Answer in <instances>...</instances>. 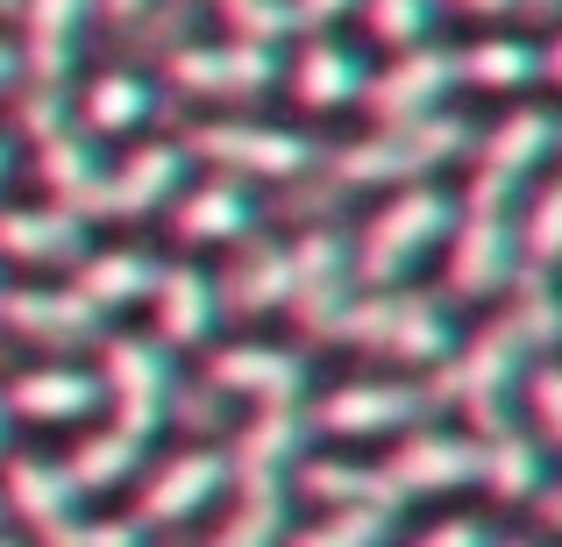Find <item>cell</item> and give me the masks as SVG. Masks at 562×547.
Segmentation results:
<instances>
[{
  "mask_svg": "<svg viewBox=\"0 0 562 547\" xmlns=\"http://www.w3.org/2000/svg\"><path fill=\"white\" fill-rule=\"evenodd\" d=\"M0 171H8V143H0Z\"/></svg>",
  "mask_w": 562,
  "mask_h": 547,
  "instance_id": "cell-49",
  "label": "cell"
},
{
  "mask_svg": "<svg viewBox=\"0 0 562 547\" xmlns=\"http://www.w3.org/2000/svg\"><path fill=\"white\" fill-rule=\"evenodd\" d=\"M363 0H292V22L300 29H328V22H342V14H357Z\"/></svg>",
  "mask_w": 562,
  "mask_h": 547,
  "instance_id": "cell-42",
  "label": "cell"
},
{
  "mask_svg": "<svg viewBox=\"0 0 562 547\" xmlns=\"http://www.w3.org/2000/svg\"><path fill=\"white\" fill-rule=\"evenodd\" d=\"M449 228H456V206L435 185H406L398 200H384V214L363 228V249L349 263H357L363 285H398L435 242H449Z\"/></svg>",
  "mask_w": 562,
  "mask_h": 547,
  "instance_id": "cell-1",
  "label": "cell"
},
{
  "mask_svg": "<svg viewBox=\"0 0 562 547\" xmlns=\"http://www.w3.org/2000/svg\"><path fill=\"white\" fill-rule=\"evenodd\" d=\"M527 79H541V50L520 36H484L456 57V86H477V93H520Z\"/></svg>",
  "mask_w": 562,
  "mask_h": 547,
  "instance_id": "cell-26",
  "label": "cell"
},
{
  "mask_svg": "<svg viewBox=\"0 0 562 547\" xmlns=\"http://www.w3.org/2000/svg\"><path fill=\"white\" fill-rule=\"evenodd\" d=\"M292 547H384V512L378 505H349V512H335V520L306 526Z\"/></svg>",
  "mask_w": 562,
  "mask_h": 547,
  "instance_id": "cell-38",
  "label": "cell"
},
{
  "mask_svg": "<svg viewBox=\"0 0 562 547\" xmlns=\"http://www.w3.org/2000/svg\"><path fill=\"white\" fill-rule=\"evenodd\" d=\"M50 547H143V534L128 520H71L65 534H50Z\"/></svg>",
  "mask_w": 562,
  "mask_h": 547,
  "instance_id": "cell-40",
  "label": "cell"
},
{
  "mask_svg": "<svg viewBox=\"0 0 562 547\" xmlns=\"http://www.w3.org/2000/svg\"><path fill=\"white\" fill-rule=\"evenodd\" d=\"M363 29L384 50H420L435 29V0H363Z\"/></svg>",
  "mask_w": 562,
  "mask_h": 547,
  "instance_id": "cell-35",
  "label": "cell"
},
{
  "mask_svg": "<svg viewBox=\"0 0 562 547\" xmlns=\"http://www.w3.org/2000/svg\"><path fill=\"white\" fill-rule=\"evenodd\" d=\"M150 285H157V263L143 257V249H114V257H93V263L79 271V299L93 306V314L150 299Z\"/></svg>",
  "mask_w": 562,
  "mask_h": 547,
  "instance_id": "cell-29",
  "label": "cell"
},
{
  "mask_svg": "<svg viewBox=\"0 0 562 547\" xmlns=\"http://www.w3.org/2000/svg\"><path fill=\"white\" fill-rule=\"evenodd\" d=\"M86 228L65 206H22V214H0V249L14 263H79Z\"/></svg>",
  "mask_w": 562,
  "mask_h": 547,
  "instance_id": "cell-23",
  "label": "cell"
},
{
  "mask_svg": "<svg viewBox=\"0 0 562 547\" xmlns=\"http://www.w3.org/2000/svg\"><path fill=\"white\" fill-rule=\"evenodd\" d=\"M306 491L314 498H328V505H378V512H392V483L378 477V469H363V463H314V477H306Z\"/></svg>",
  "mask_w": 562,
  "mask_h": 547,
  "instance_id": "cell-34",
  "label": "cell"
},
{
  "mask_svg": "<svg viewBox=\"0 0 562 547\" xmlns=\"http://www.w3.org/2000/svg\"><path fill=\"white\" fill-rule=\"evenodd\" d=\"M0 314H8V328L43 334V342H57V349L93 342V334H100V314L79 299V292H8Z\"/></svg>",
  "mask_w": 562,
  "mask_h": 547,
  "instance_id": "cell-22",
  "label": "cell"
},
{
  "mask_svg": "<svg viewBox=\"0 0 562 547\" xmlns=\"http://www.w3.org/2000/svg\"><path fill=\"white\" fill-rule=\"evenodd\" d=\"M143 114H150V86H143L136 71H100L79 93V128H93V136H122Z\"/></svg>",
  "mask_w": 562,
  "mask_h": 547,
  "instance_id": "cell-30",
  "label": "cell"
},
{
  "mask_svg": "<svg viewBox=\"0 0 562 547\" xmlns=\"http://www.w3.org/2000/svg\"><path fill=\"white\" fill-rule=\"evenodd\" d=\"M520 271V235H513L506 206H463V220L449 228V285L463 299H484V292L513 285Z\"/></svg>",
  "mask_w": 562,
  "mask_h": 547,
  "instance_id": "cell-3",
  "label": "cell"
},
{
  "mask_svg": "<svg viewBox=\"0 0 562 547\" xmlns=\"http://www.w3.org/2000/svg\"><path fill=\"white\" fill-rule=\"evenodd\" d=\"M555 114H541V107H520L513 122H498V136H484V171H477V185H492V192H513L527 179V171L541 164V157L555 150Z\"/></svg>",
  "mask_w": 562,
  "mask_h": 547,
  "instance_id": "cell-19",
  "label": "cell"
},
{
  "mask_svg": "<svg viewBox=\"0 0 562 547\" xmlns=\"http://www.w3.org/2000/svg\"><path fill=\"white\" fill-rule=\"evenodd\" d=\"M214 384L221 391H243L257 406H292L306 384V363L292 349H263V342H243V349H221L214 356Z\"/></svg>",
  "mask_w": 562,
  "mask_h": 547,
  "instance_id": "cell-15",
  "label": "cell"
},
{
  "mask_svg": "<svg viewBox=\"0 0 562 547\" xmlns=\"http://www.w3.org/2000/svg\"><path fill=\"white\" fill-rule=\"evenodd\" d=\"M278 520H285L278 491H243V505H235V520L214 534V547H271L278 540Z\"/></svg>",
  "mask_w": 562,
  "mask_h": 547,
  "instance_id": "cell-37",
  "label": "cell"
},
{
  "mask_svg": "<svg viewBox=\"0 0 562 547\" xmlns=\"http://www.w3.org/2000/svg\"><path fill=\"white\" fill-rule=\"evenodd\" d=\"M435 8H441V0H435ZM449 8L456 14H520L527 0H449Z\"/></svg>",
  "mask_w": 562,
  "mask_h": 547,
  "instance_id": "cell-43",
  "label": "cell"
},
{
  "mask_svg": "<svg viewBox=\"0 0 562 547\" xmlns=\"http://www.w3.org/2000/svg\"><path fill=\"white\" fill-rule=\"evenodd\" d=\"M541 79H555V86H562V29H555L549 50H541Z\"/></svg>",
  "mask_w": 562,
  "mask_h": 547,
  "instance_id": "cell-45",
  "label": "cell"
},
{
  "mask_svg": "<svg viewBox=\"0 0 562 547\" xmlns=\"http://www.w3.org/2000/svg\"><path fill=\"white\" fill-rule=\"evenodd\" d=\"M108 398H114V412H122L128 434L150 441L157 420H165V406H171V363H165V349L122 334V342L108 349Z\"/></svg>",
  "mask_w": 562,
  "mask_h": 547,
  "instance_id": "cell-8",
  "label": "cell"
},
{
  "mask_svg": "<svg viewBox=\"0 0 562 547\" xmlns=\"http://www.w3.org/2000/svg\"><path fill=\"white\" fill-rule=\"evenodd\" d=\"M100 8H108V22H136V14L150 8V0H100Z\"/></svg>",
  "mask_w": 562,
  "mask_h": 547,
  "instance_id": "cell-44",
  "label": "cell"
},
{
  "mask_svg": "<svg viewBox=\"0 0 562 547\" xmlns=\"http://www.w3.org/2000/svg\"><path fill=\"white\" fill-rule=\"evenodd\" d=\"M14 71H22V50H14V43H0V93L14 86Z\"/></svg>",
  "mask_w": 562,
  "mask_h": 547,
  "instance_id": "cell-46",
  "label": "cell"
},
{
  "mask_svg": "<svg viewBox=\"0 0 562 547\" xmlns=\"http://www.w3.org/2000/svg\"><path fill=\"white\" fill-rule=\"evenodd\" d=\"M384 483H392L398 498L406 491H463V483H477V441L463 434H406L392 455V469H384Z\"/></svg>",
  "mask_w": 562,
  "mask_h": 547,
  "instance_id": "cell-11",
  "label": "cell"
},
{
  "mask_svg": "<svg viewBox=\"0 0 562 547\" xmlns=\"http://www.w3.org/2000/svg\"><path fill=\"white\" fill-rule=\"evenodd\" d=\"M470 150V128L456 114H427V122H392L378 128L363 150L342 157V179L349 185H420L441 157Z\"/></svg>",
  "mask_w": 562,
  "mask_h": 547,
  "instance_id": "cell-2",
  "label": "cell"
},
{
  "mask_svg": "<svg viewBox=\"0 0 562 547\" xmlns=\"http://www.w3.org/2000/svg\"><path fill=\"white\" fill-rule=\"evenodd\" d=\"M520 384H527V349L513 342L506 328L484 334V342H470L463 356H456V398H463L484 426H506V420H498V406H506Z\"/></svg>",
  "mask_w": 562,
  "mask_h": 547,
  "instance_id": "cell-10",
  "label": "cell"
},
{
  "mask_svg": "<svg viewBox=\"0 0 562 547\" xmlns=\"http://www.w3.org/2000/svg\"><path fill=\"white\" fill-rule=\"evenodd\" d=\"M413 420H420V391L406 384H342L321 398V434H406Z\"/></svg>",
  "mask_w": 562,
  "mask_h": 547,
  "instance_id": "cell-12",
  "label": "cell"
},
{
  "mask_svg": "<svg viewBox=\"0 0 562 547\" xmlns=\"http://www.w3.org/2000/svg\"><path fill=\"white\" fill-rule=\"evenodd\" d=\"M477 477L498 498H527V491H541V448L527 434H513V426H498L492 441H477Z\"/></svg>",
  "mask_w": 562,
  "mask_h": 547,
  "instance_id": "cell-31",
  "label": "cell"
},
{
  "mask_svg": "<svg viewBox=\"0 0 562 547\" xmlns=\"http://www.w3.org/2000/svg\"><path fill=\"white\" fill-rule=\"evenodd\" d=\"M43 179L57 185V206H65L71 220H79L86 206H108V171H100L86 128H57V136H43Z\"/></svg>",
  "mask_w": 562,
  "mask_h": 547,
  "instance_id": "cell-21",
  "label": "cell"
},
{
  "mask_svg": "<svg viewBox=\"0 0 562 547\" xmlns=\"http://www.w3.org/2000/svg\"><path fill=\"white\" fill-rule=\"evenodd\" d=\"M456 86V57L435 50V43H420V50H398V65H384L371 86H363V100L378 107V122H427V114L449 100Z\"/></svg>",
  "mask_w": 562,
  "mask_h": 547,
  "instance_id": "cell-6",
  "label": "cell"
},
{
  "mask_svg": "<svg viewBox=\"0 0 562 547\" xmlns=\"http://www.w3.org/2000/svg\"><path fill=\"white\" fill-rule=\"evenodd\" d=\"M100 406V377H86V369H29V377L8 384V420H43V426H65V420H86V412Z\"/></svg>",
  "mask_w": 562,
  "mask_h": 547,
  "instance_id": "cell-14",
  "label": "cell"
},
{
  "mask_svg": "<svg viewBox=\"0 0 562 547\" xmlns=\"http://www.w3.org/2000/svg\"><path fill=\"white\" fill-rule=\"evenodd\" d=\"M278 71V50H257V43H192V50L171 57V79L186 93H214V100H243V93H263Z\"/></svg>",
  "mask_w": 562,
  "mask_h": 547,
  "instance_id": "cell-9",
  "label": "cell"
},
{
  "mask_svg": "<svg viewBox=\"0 0 562 547\" xmlns=\"http://www.w3.org/2000/svg\"><path fill=\"white\" fill-rule=\"evenodd\" d=\"M228 8V36L235 43H257V50H278L292 36V0H221Z\"/></svg>",
  "mask_w": 562,
  "mask_h": 547,
  "instance_id": "cell-36",
  "label": "cell"
},
{
  "mask_svg": "<svg viewBox=\"0 0 562 547\" xmlns=\"http://www.w3.org/2000/svg\"><path fill=\"white\" fill-rule=\"evenodd\" d=\"M150 306H157V328H165V342H206V328H214V285H206L200 271H157V285H150Z\"/></svg>",
  "mask_w": 562,
  "mask_h": 547,
  "instance_id": "cell-25",
  "label": "cell"
},
{
  "mask_svg": "<svg viewBox=\"0 0 562 547\" xmlns=\"http://www.w3.org/2000/svg\"><path fill=\"white\" fill-rule=\"evenodd\" d=\"M228 491V455H206L192 448L179 463H165L150 483H143V520L171 526V520H192V512H206L214 498Z\"/></svg>",
  "mask_w": 562,
  "mask_h": 547,
  "instance_id": "cell-13",
  "label": "cell"
},
{
  "mask_svg": "<svg viewBox=\"0 0 562 547\" xmlns=\"http://www.w3.org/2000/svg\"><path fill=\"white\" fill-rule=\"evenodd\" d=\"M0 547H8V540H0Z\"/></svg>",
  "mask_w": 562,
  "mask_h": 547,
  "instance_id": "cell-52",
  "label": "cell"
},
{
  "mask_svg": "<svg viewBox=\"0 0 562 547\" xmlns=\"http://www.w3.org/2000/svg\"><path fill=\"white\" fill-rule=\"evenodd\" d=\"M549 512H555V526H562V498H555V505H549Z\"/></svg>",
  "mask_w": 562,
  "mask_h": 547,
  "instance_id": "cell-48",
  "label": "cell"
},
{
  "mask_svg": "<svg viewBox=\"0 0 562 547\" xmlns=\"http://www.w3.org/2000/svg\"><path fill=\"white\" fill-rule=\"evenodd\" d=\"M300 441H306V420L292 406H263L257 412V426H249L243 441H235V455H228V477L243 483V491H278V469L300 455Z\"/></svg>",
  "mask_w": 562,
  "mask_h": 547,
  "instance_id": "cell-17",
  "label": "cell"
},
{
  "mask_svg": "<svg viewBox=\"0 0 562 547\" xmlns=\"http://www.w3.org/2000/svg\"><path fill=\"white\" fill-rule=\"evenodd\" d=\"M513 547H527V540H513Z\"/></svg>",
  "mask_w": 562,
  "mask_h": 547,
  "instance_id": "cell-51",
  "label": "cell"
},
{
  "mask_svg": "<svg viewBox=\"0 0 562 547\" xmlns=\"http://www.w3.org/2000/svg\"><path fill=\"white\" fill-rule=\"evenodd\" d=\"M292 263V292L285 306L306 320V328H342L349 314V277H357V263H349V249L335 242V235H306L300 249H285Z\"/></svg>",
  "mask_w": 562,
  "mask_h": 547,
  "instance_id": "cell-7",
  "label": "cell"
},
{
  "mask_svg": "<svg viewBox=\"0 0 562 547\" xmlns=\"http://www.w3.org/2000/svg\"><path fill=\"white\" fill-rule=\"evenodd\" d=\"M420 547H492L484 540V526L477 520H441V526H427Z\"/></svg>",
  "mask_w": 562,
  "mask_h": 547,
  "instance_id": "cell-41",
  "label": "cell"
},
{
  "mask_svg": "<svg viewBox=\"0 0 562 547\" xmlns=\"http://www.w3.org/2000/svg\"><path fill=\"white\" fill-rule=\"evenodd\" d=\"M249 220H257V206H249V192L243 185H228V179H206V185H192V200L179 206V235L186 242H235V235H249Z\"/></svg>",
  "mask_w": 562,
  "mask_h": 547,
  "instance_id": "cell-27",
  "label": "cell"
},
{
  "mask_svg": "<svg viewBox=\"0 0 562 547\" xmlns=\"http://www.w3.org/2000/svg\"><path fill=\"white\" fill-rule=\"evenodd\" d=\"M192 150L214 157L228 171H249V179H300L314 164V143L292 136V128H263V122H221V128H200Z\"/></svg>",
  "mask_w": 562,
  "mask_h": 547,
  "instance_id": "cell-5",
  "label": "cell"
},
{
  "mask_svg": "<svg viewBox=\"0 0 562 547\" xmlns=\"http://www.w3.org/2000/svg\"><path fill=\"white\" fill-rule=\"evenodd\" d=\"M285 292H292V263H285V249H249L243 263H235V277H228V306L235 314H263V306H285Z\"/></svg>",
  "mask_w": 562,
  "mask_h": 547,
  "instance_id": "cell-32",
  "label": "cell"
},
{
  "mask_svg": "<svg viewBox=\"0 0 562 547\" xmlns=\"http://www.w3.org/2000/svg\"><path fill=\"white\" fill-rule=\"evenodd\" d=\"M0 455H8V398H0Z\"/></svg>",
  "mask_w": 562,
  "mask_h": 547,
  "instance_id": "cell-47",
  "label": "cell"
},
{
  "mask_svg": "<svg viewBox=\"0 0 562 547\" xmlns=\"http://www.w3.org/2000/svg\"><path fill=\"white\" fill-rule=\"evenodd\" d=\"M136 463H143V434L108 426V434H93V441L71 448L65 477H71V491L86 498V491H114V483H128V477H136Z\"/></svg>",
  "mask_w": 562,
  "mask_h": 547,
  "instance_id": "cell-28",
  "label": "cell"
},
{
  "mask_svg": "<svg viewBox=\"0 0 562 547\" xmlns=\"http://www.w3.org/2000/svg\"><path fill=\"white\" fill-rule=\"evenodd\" d=\"M335 334H349V342H378V349H392V356H406V363L449 356V328H441V314L427 299H406V292H392V299H349V314H342Z\"/></svg>",
  "mask_w": 562,
  "mask_h": 547,
  "instance_id": "cell-4",
  "label": "cell"
},
{
  "mask_svg": "<svg viewBox=\"0 0 562 547\" xmlns=\"http://www.w3.org/2000/svg\"><path fill=\"white\" fill-rule=\"evenodd\" d=\"M179 179H186V150L179 143H150L122 171H108V206L114 214H150V206H165L179 192Z\"/></svg>",
  "mask_w": 562,
  "mask_h": 547,
  "instance_id": "cell-24",
  "label": "cell"
},
{
  "mask_svg": "<svg viewBox=\"0 0 562 547\" xmlns=\"http://www.w3.org/2000/svg\"><path fill=\"white\" fill-rule=\"evenodd\" d=\"M0 8H22V0H0Z\"/></svg>",
  "mask_w": 562,
  "mask_h": 547,
  "instance_id": "cell-50",
  "label": "cell"
},
{
  "mask_svg": "<svg viewBox=\"0 0 562 547\" xmlns=\"http://www.w3.org/2000/svg\"><path fill=\"white\" fill-rule=\"evenodd\" d=\"M8 505L22 512V520L36 526L43 540L65 534V526L79 520V491H71L65 463H36V455H22V463L8 469Z\"/></svg>",
  "mask_w": 562,
  "mask_h": 547,
  "instance_id": "cell-20",
  "label": "cell"
},
{
  "mask_svg": "<svg viewBox=\"0 0 562 547\" xmlns=\"http://www.w3.org/2000/svg\"><path fill=\"white\" fill-rule=\"evenodd\" d=\"M363 86H371L363 57L349 50V43H335V36H314L300 57H292V93H300V107H314V114L363 100Z\"/></svg>",
  "mask_w": 562,
  "mask_h": 547,
  "instance_id": "cell-16",
  "label": "cell"
},
{
  "mask_svg": "<svg viewBox=\"0 0 562 547\" xmlns=\"http://www.w3.org/2000/svg\"><path fill=\"white\" fill-rule=\"evenodd\" d=\"M22 22H29V57H22L29 79L65 93L71 50H79V29H86V0H22Z\"/></svg>",
  "mask_w": 562,
  "mask_h": 547,
  "instance_id": "cell-18",
  "label": "cell"
},
{
  "mask_svg": "<svg viewBox=\"0 0 562 547\" xmlns=\"http://www.w3.org/2000/svg\"><path fill=\"white\" fill-rule=\"evenodd\" d=\"M513 235H520L527 271H562V179L535 192V206L513 220Z\"/></svg>",
  "mask_w": 562,
  "mask_h": 547,
  "instance_id": "cell-33",
  "label": "cell"
},
{
  "mask_svg": "<svg viewBox=\"0 0 562 547\" xmlns=\"http://www.w3.org/2000/svg\"><path fill=\"white\" fill-rule=\"evenodd\" d=\"M527 398H535V426H541V441H555V448H562V363L527 369Z\"/></svg>",
  "mask_w": 562,
  "mask_h": 547,
  "instance_id": "cell-39",
  "label": "cell"
}]
</instances>
